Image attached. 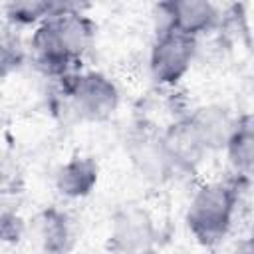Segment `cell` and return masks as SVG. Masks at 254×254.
Returning a JSON list of instances; mask_svg holds the SVG:
<instances>
[{
	"label": "cell",
	"mask_w": 254,
	"mask_h": 254,
	"mask_svg": "<svg viewBox=\"0 0 254 254\" xmlns=\"http://www.w3.org/2000/svg\"><path fill=\"white\" fill-rule=\"evenodd\" d=\"M95 38V24L75 4L58 2L34 28L30 50L36 65L54 81L81 69Z\"/></svg>",
	"instance_id": "obj_1"
},
{
	"label": "cell",
	"mask_w": 254,
	"mask_h": 254,
	"mask_svg": "<svg viewBox=\"0 0 254 254\" xmlns=\"http://www.w3.org/2000/svg\"><path fill=\"white\" fill-rule=\"evenodd\" d=\"M238 204V181H212L194 190L185 222L202 246H216L230 230Z\"/></svg>",
	"instance_id": "obj_2"
},
{
	"label": "cell",
	"mask_w": 254,
	"mask_h": 254,
	"mask_svg": "<svg viewBox=\"0 0 254 254\" xmlns=\"http://www.w3.org/2000/svg\"><path fill=\"white\" fill-rule=\"evenodd\" d=\"M58 83V99L77 119L101 123L115 115L121 95L115 81L103 71L79 69L69 73Z\"/></svg>",
	"instance_id": "obj_3"
},
{
	"label": "cell",
	"mask_w": 254,
	"mask_h": 254,
	"mask_svg": "<svg viewBox=\"0 0 254 254\" xmlns=\"http://www.w3.org/2000/svg\"><path fill=\"white\" fill-rule=\"evenodd\" d=\"M198 40L167 24H159L149 50V71L159 85H177L190 69Z\"/></svg>",
	"instance_id": "obj_4"
},
{
	"label": "cell",
	"mask_w": 254,
	"mask_h": 254,
	"mask_svg": "<svg viewBox=\"0 0 254 254\" xmlns=\"http://www.w3.org/2000/svg\"><path fill=\"white\" fill-rule=\"evenodd\" d=\"M159 24H167L187 36L200 38L202 34L216 28L220 10L216 4L206 0H171L157 6Z\"/></svg>",
	"instance_id": "obj_5"
},
{
	"label": "cell",
	"mask_w": 254,
	"mask_h": 254,
	"mask_svg": "<svg viewBox=\"0 0 254 254\" xmlns=\"http://www.w3.org/2000/svg\"><path fill=\"white\" fill-rule=\"evenodd\" d=\"M111 240L125 254H149L155 244L153 220L141 208H123L113 218Z\"/></svg>",
	"instance_id": "obj_6"
},
{
	"label": "cell",
	"mask_w": 254,
	"mask_h": 254,
	"mask_svg": "<svg viewBox=\"0 0 254 254\" xmlns=\"http://www.w3.org/2000/svg\"><path fill=\"white\" fill-rule=\"evenodd\" d=\"M190 129L194 131L196 139L204 147L206 153L224 149L228 133L234 125V117L220 105H204L194 109L192 113L185 115Z\"/></svg>",
	"instance_id": "obj_7"
},
{
	"label": "cell",
	"mask_w": 254,
	"mask_h": 254,
	"mask_svg": "<svg viewBox=\"0 0 254 254\" xmlns=\"http://www.w3.org/2000/svg\"><path fill=\"white\" fill-rule=\"evenodd\" d=\"M99 179V167L91 157L75 155L56 171V189L65 198L87 196Z\"/></svg>",
	"instance_id": "obj_8"
},
{
	"label": "cell",
	"mask_w": 254,
	"mask_h": 254,
	"mask_svg": "<svg viewBox=\"0 0 254 254\" xmlns=\"http://www.w3.org/2000/svg\"><path fill=\"white\" fill-rule=\"evenodd\" d=\"M36 234L46 254H67L75 242L69 216L56 206H50L38 214Z\"/></svg>",
	"instance_id": "obj_9"
},
{
	"label": "cell",
	"mask_w": 254,
	"mask_h": 254,
	"mask_svg": "<svg viewBox=\"0 0 254 254\" xmlns=\"http://www.w3.org/2000/svg\"><path fill=\"white\" fill-rule=\"evenodd\" d=\"M224 151L234 175L238 179H248L252 173L254 157V125L248 113L234 117V125L224 143Z\"/></svg>",
	"instance_id": "obj_10"
},
{
	"label": "cell",
	"mask_w": 254,
	"mask_h": 254,
	"mask_svg": "<svg viewBox=\"0 0 254 254\" xmlns=\"http://www.w3.org/2000/svg\"><path fill=\"white\" fill-rule=\"evenodd\" d=\"M26 60V48L18 34V28L8 22L0 24V83L22 67Z\"/></svg>",
	"instance_id": "obj_11"
},
{
	"label": "cell",
	"mask_w": 254,
	"mask_h": 254,
	"mask_svg": "<svg viewBox=\"0 0 254 254\" xmlns=\"http://www.w3.org/2000/svg\"><path fill=\"white\" fill-rule=\"evenodd\" d=\"M56 4L58 2H40V0L6 4V8H4L6 22L14 28H28V26L36 28L56 8Z\"/></svg>",
	"instance_id": "obj_12"
},
{
	"label": "cell",
	"mask_w": 254,
	"mask_h": 254,
	"mask_svg": "<svg viewBox=\"0 0 254 254\" xmlns=\"http://www.w3.org/2000/svg\"><path fill=\"white\" fill-rule=\"evenodd\" d=\"M22 232H24V222L20 216H16L12 212L0 214V240L18 242Z\"/></svg>",
	"instance_id": "obj_13"
},
{
	"label": "cell",
	"mask_w": 254,
	"mask_h": 254,
	"mask_svg": "<svg viewBox=\"0 0 254 254\" xmlns=\"http://www.w3.org/2000/svg\"><path fill=\"white\" fill-rule=\"evenodd\" d=\"M230 254H252V244H250V240L246 238V240L238 242V244L234 246V250H232Z\"/></svg>",
	"instance_id": "obj_14"
},
{
	"label": "cell",
	"mask_w": 254,
	"mask_h": 254,
	"mask_svg": "<svg viewBox=\"0 0 254 254\" xmlns=\"http://www.w3.org/2000/svg\"><path fill=\"white\" fill-rule=\"evenodd\" d=\"M2 177H4V171H2V163H0V185H2Z\"/></svg>",
	"instance_id": "obj_15"
}]
</instances>
